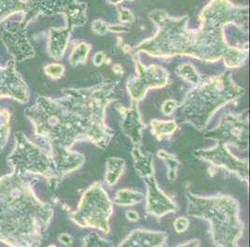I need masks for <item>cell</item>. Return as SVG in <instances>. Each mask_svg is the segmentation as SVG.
<instances>
[{
  "instance_id": "27",
  "label": "cell",
  "mask_w": 250,
  "mask_h": 247,
  "mask_svg": "<svg viewBox=\"0 0 250 247\" xmlns=\"http://www.w3.org/2000/svg\"><path fill=\"white\" fill-rule=\"evenodd\" d=\"M83 245L84 247H111L112 245L102 239L96 232H91L83 238Z\"/></svg>"
},
{
  "instance_id": "1",
  "label": "cell",
  "mask_w": 250,
  "mask_h": 247,
  "mask_svg": "<svg viewBox=\"0 0 250 247\" xmlns=\"http://www.w3.org/2000/svg\"><path fill=\"white\" fill-rule=\"evenodd\" d=\"M156 26L154 36L132 49L133 53L145 52L151 57L172 58L189 56L204 62L223 60L229 68H239L247 62L249 49L229 45L225 28L230 24L249 32V8L234 5L230 0H210L199 15L200 26L188 28L187 15L171 17L163 10L149 13Z\"/></svg>"
},
{
  "instance_id": "23",
  "label": "cell",
  "mask_w": 250,
  "mask_h": 247,
  "mask_svg": "<svg viewBox=\"0 0 250 247\" xmlns=\"http://www.w3.org/2000/svg\"><path fill=\"white\" fill-rule=\"evenodd\" d=\"M11 114L9 110L0 108V152L8 143L11 133Z\"/></svg>"
},
{
  "instance_id": "18",
  "label": "cell",
  "mask_w": 250,
  "mask_h": 247,
  "mask_svg": "<svg viewBox=\"0 0 250 247\" xmlns=\"http://www.w3.org/2000/svg\"><path fill=\"white\" fill-rule=\"evenodd\" d=\"M167 234L145 229H136L125 239L120 247H163L167 243Z\"/></svg>"
},
{
  "instance_id": "20",
  "label": "cell",
  "mask_w": 250,
  "mask_h": 247,
  "mask_svg": "<svg viewBox=\"0 0 250 247\" xmlns=\"http://www.w3.org/2000/svg\"><path fill=\"white\" fill-rule=\"evenodd\" d=\"M125 162L124 159L111 157L106 161V170L104 175L105 183L108 185H113L118 182L125 170Z\"/></svg>"
},
{
  "instance_id": "14",
  "label": "cell",
  "mask_w": 250,
  "mask_h": 247,
  "mask_svg": "<svg viewBox=\"0 0 250 247\" xmlns=\"http://www.w3.org/2000/svg\"><path fill=\"white\" fill-rule=\"evenodd\" d=\"M42 0H0V22L14 14H21L20 23L27 27L41 14Z\"/></svg>"
},
{
  "instance_id": "16",
  "label": "cell",
  "mask_w": 250,
  "mask_h": 247,
  "mask_svg": "<svg viewBox=\"0 0 250 247\" xmlns=\"http://www.w3.org/2000/svg\"><path fill=\"white\" fill-rule=\"evenodd\" d=\"M49 150L52 155L54 172L58 184L65 175L79 169L85 162L83 155L71 151L67 148H50Z\"/></svg>"
},
{
  "instance_id": "4",
  "label": "cell",
  "mask_w": 250,
  "mask_h": 247,
  "mask_svg": "<svg viewBox=\"0 0 250 247\" xmlns=\"http://www.w3.org/2000/svg\"><path fill=\"white\" fill-rule=\"evenodd\" d=\"M118 84L113 81H104L90 88L62 90V98L83 124L87 141L102 149L114 135L104 124V113L106 106L118 98Z\"/></svg>"
},
{
  "instance_id": "6",
  "label": "cell",
  "mask_w": 250,
  "mask_h": 247,
  "mask_svg": "<svg viewBox=\"0 0 250 247\" xmlns=\"http://www.w3.org/2000/svg\"><path fill=\"white\" fill-rule=\"evenodd\" d=\"M187 214L208 220L211 239L219 247H236L242 236L244 225L239 218V205L227 195L202 197L190 191L186 193Z\"/></svg>"
},
{
  "instance_id": "24",
  "label": "cell",
  "mask_w": 250,
  "mask_h": 247,
  "mask_svg": "<svg viewBox=\"0 0 250 247\" xmlns=\"http://www.w3.org/2000/svg\"><path fill=\"white\" fill-rule=\"evenodd\" d=\"M177 74L182 80L193 85H198L202 82V78L199 75L197 70L190 63H182L177 66Z\"/></svg>"
},
{
  "instance_id": "38",
  "label": "cell",
  "mask_w": 250,
  "mask_h": 247,
  "mask_svg": "<svg viewBox=\"0 0 250 247\" xmlns=\"http://www.w3.org/2000/svg\"><path fill=\"white\" fill-rule=\"evenodd\" d=\"M123 1H125V0H107V2H108L109 4H112V5H115V6L121 4Z\"/></svg>"
},
{
  "instance_id": "30",
  "label": "cell",
  "mask_w": 250,
  "mask_h": 247,
  "mask_svg": "<svg viewBox=\"0 0 250 247\" xmlns=\"http://www.w3.org/2000/svg\"><path fill=\"white\" fill-rule=\"evenodd\" d=\"M174 227L177 233L185 232L188 227V219L184 216L177 217L174 222Z\"/></svg>"
},
{
  "instance_id": "11",
  "label": "cell",
  "mask_w": 250,
  "mask_h": 247,
  "mask_svg": "<svg viewBox=\"0 0 250 247\" xmlns=\"http://www.w3.org/2000/svg\"><path fill=\"white\" fill-rule=\"evenodd\" d=\"M194 155L198 159L229 170L245 181L249 180V163L231 154L227 148V144L218 141L215 146L208 149H199Z\"/></svg>"
},
{
  "instance_id": "17",
  "label": "cell",
  "mask_w": 250,
  "mask_h": 247,
  "mask_svg": "<svg viewBox=\"0 0 250 247\" xmlns=\"http://www.w3.org/2000/svg\"><path fill=\"white\" fill-rule=\"evenodd\" d=\"M122 129L127 137L136 146H139L142 140V131L146 125L143 124L137 107V102H133L131 108L122 107Z\"/></svg>"
},
{
  "instance_id": "26",
  "label": "cell",
  "mask_w": 250,
  "mask_h": 247,
  "mask_svg": "<svg viewBox=\"0 0 250 247\" xmlns=\"http://www.w3.org/2000/svg\"><path fill=\"white\" fill-rule=\"evenodd\" d=\"M158 156L166 162L168 169V179L170 182H174L177 179V169L180 165V163L177 161V158L173 154H170L165 150H160L158 152Z\"/></svg>"
},
{
  "instance_id": "34",
  "label": "cell",
  "mask_w": 250,
  "mask_h": 247,
  "mask_svg": "<svg viewBox=\"0 0 250 247\" xmlns=\"http://www.w3.org/2000/svg\"><path fill=\"white\" fill-rule=\"evenodd\" d=\"M58 240L61 244L65 246H71L73 243V238L66 233H62L61 235H59Z\"/></svg>"
},
{
  "instance_id": "28",
  "label": "cell",
  "mask_w": 250,
  "mask_h": 247,
  "mask_svg": "<svg viewBox=\"0 0 250 247\" xmlns=\"http://www.w3.org/2000/svg\"><path fill=\"white\" fill-rule=\"evenodd\" d=\"M44 72L48 77L52 78L53 80H58L62 78L64 74V66L57 62L49 63L44 67Z\"/></svg>"
},
{
  "instance_id": "2",
  "label": "cell",
  "mask_w": 250,
  "mask_h": 247,
  "mask_svg": "<svg viewBox=\"0 0 250 247\" xmlns=\"http://www.w3.org/2000/svg\"><path fill=\"white\" fill-rule=\"evenodd\" d=\"M53 210L33 190L27 176L14 171L0 177V243L10 247H39Z\"/></svg>"
},
{
  "instance_id": "8",
  "label": "cell",
  "mask_w": 250,
  "mask_h": 247,
  "mask_svg": "<svg viewBox=\"0 0 250 247\" xmlns=\"http://www.w3.org/2000/svg\"><path fill=\"white\" fill-rule=\"evenodd\" d=\"M112 212V202L101 184L95 182L84 192L71 219L79 226L94 227L108 233V220Z\"/></svg>"
},
{
  "instance_id": "19",
  "label": "cell",
  "mask_w": 250,
  "mask_h": 247,
  "mask_svg": "<svg viewBox=\"0 0 250 247\" xmlns=\"http://www.w3.org/2000/svg\"><path fill=\"white\" fill-rule=\"evenodd\" d=\"M132 155L135 160V168L138 175L143 178L153 175L152 155L143 153L138 146H135L132 150Z\"/></svg>"
},
{
  "instance_id": "39",
  "label": "cell",
  "mask_w": 250,
  "mask_h": 247,
  "mask_svg": "<svg viewBox=\"0 0 250 247\" xmlns=\"http://www.w3.org/2000/svg\"><path fill=\"white\" fill-rule=\"evenodd\" d=\"M129 1H135V0H129Z\"/></svg>"
},
{
  "instance_id": "33",
  "label": "cell",
  "mask_w": 250,
  "mask_h": 247,
  "mask_svg": "<svg viewBox=\"0 0 250 247\" xmlns=\"http://www.w3.org/2000/svg\"><path fill=\"white\" fill-rule=\"evenodd\" d=\"M105 59H106V56L104 52H98L94 54L93 62H94V65L99 66V65H102L105 62Z\"/></svg>"
},
{
  "instance_id": "13",
  "label": "cell",
  "mask_w": 250,
  "mask_h": 247,
  "mask_svg": "<svg viewBox=\"0 0 250 247\" xmlns=\"http://www.w3.org/2000/svg\"><path fill=\"white\" fill-rule=\"evenodd\" d=\"M0 98H11L21 103L29 101V89L17 72L13 59L0 66Z\"/></svg>"
},
{
  "instance_id": "25",
  "label": "cell",
  "mask_w": 250,
  "mask_h": 247,
  "mask_svg": "<svg viewBox=\"0 0 250 247\" xmlns=\"http://www.w3.org/2000/svg\"><path fill=\"white\" fill-rule=\"evenodd\" d=\"M92 50V46L86 42L78 44L69 56V62L72 66L82 64L86 62L89 52Z\"/></svg>"
},
{
  "instance_id": "9",
  "label": "cell",
  "mask_w": 250,
  "mask_h": 247,
  "mask_svg": "<svg viewBox=\"0 0 250 247\" xmlns=\"http://www.w3.org/2000/svg\"><path fill=\"white\" fill-rule=\"evenodd\" d=\"M138 55L133 53L136 75L127 82V91L135 102L142 100L149 89L165 87L169 80L167 69L156 64L146 66L139 60Z\"/></svg>"
},
{
  "instance_id": "5",
  "label": "cell",
  "mask_w": 250,
  "mask_h": 247,
  "mask_svg": "<svg viewBox=\"0 0 250 247\" xmlns=\"http://www.w3.org/2000/svg\"><path fill=\"white\" fill-rule=\"evenodd\" d=\"M244 93V88L232 81L230 73H223L202 81L187 93L174 112L181 123H188L203 130L219 108L235 101Z\"/></svg>"
},
{
  "instance_id": "10",
  "label": "cell",
  "mask_w": 250,
  "mask_h": 247,
  "mask_svg": "<svg viewBox=\"0 0 250 247\" xmlns=\"http://www.w3.org/2000/svg\"><path fill=\"white\" fill-rule=\"evenodd\" d=\"M207 138L215 139L225 144H232L240 150L249 148V121L247 115L228 112L225 114L219 125L208 131Z\"/></svg>"
},
{
  "instance_id": "29",
  "label": "cell",
  "mask_w": 250,
  "mask_h": 247,
  "mask_svg": "<svg viewBox=\"0 0 250 247\" xmlns=\"http://www.w3.org/2000/svg\"><path fill=\"white\" fill-rule=\"evenodd\" d=\"M118 15H119V21L121 23H132L135 21V15L132 11L126 8H118Z\"/></svg>"
},
{
  "instance_id": "15",
  "label": "cell",
  "mask_w": 250,
  "mask_h": 247,
  "mask_svg": "<svg viewBox=\"0 0 250 247\" xmlns=\"http://www.w3.org/2000/svg\"><path fill=\"white\" fill-rule=\"evenodd\" d=\"M146 187V211L153 216L162 217L171 212H176L177 206L159 187L153 175L144 177Z\"/></svg>"
},
{
  "instance_id": "3",
  "label": "cell",
  "mask_w": 250,
  "mask_h": 247,
  "mask_svg": "<svg viewBox=\"0 0 250 247\" xmlns=\"http://www.w3.org/2000/svg\"><path fill=\"white\" fill-rule=\"evenodd\" d=\"M34 125L35 134L49 144L50 148H67L86 140L84 126L62 97L39 96L35 104L24 109Z\"/></svg>"
},
{
  "instance_id": "7",
  "label": "cell",
  "mask_w": 250,
  "mask_h": 247,
  "mask_svg": "<svg viewBox=\"0 0 250 247\" xmlns=\"http://www.w3.org/2000/svg\"><path fill=\"white\" fill-rule=\"evenodd\" d=\"M8 163L20 175H39L48 179L52 186L58 185L50 150L33 143L21 132L15 134V144Z\"/></svg>"
},
{
  "instance_id": "32",
  "label": "cell",
  "mask_w": 250,
  "mask_h": 247,
  "mask_svg": "<svg viewBox=\"0 0 250 247\" xmlns=\"http://www.w3.org/2000/svg\"><path fill=\"white\" fill-rule=\"evenodd\" d=\"M177 105L178 104H177V101H175L173 99H168L165 103H163L162 110H163L164 114L169 116V115L174 113V111L176 110Z\"/></svg>"
},
{
  "instance_id": "36",
  "label": "cell",
  "mask_w": 250,
  "mask_h": 247,
  "mask_svg": "<svg viewBox=\"0 0 250 247\" xmlns=\"http://www.w3.org/2000/svg\"><path fill=\"white\" fill-rule=\"evenodd\" d=\"M201 245V242L196 239H192L191 241L184 243L182 245H180L179 247H199Z\"/></svg>"
},
{
  "instance_id": "12",
  "label": "cell",
  "mask_w": 250,
  "mask_h": 247,
  "mask_svg": "<svg viewBox=\"0 0 250 247\" xmlns=\"http://www.w3.org/2000/svg\"><path fill=\"white\" fill-rule=\"evenodd\" d=\"M1 40L15 62H21L35 55V51L27 40L26 27L20 21L8 22L2 32Z\"/></svg>"
},
{
  "instance_id": "35",
  "label": "cell",
  "mask_w": 250,
  "mask_h": 247,
  "mask_svg": "<svg viewBox=\"0 0 250 247\" xmlns=\"http://www.w3.org/2000/svg\"><path fill=\"white\" fill-rule=\"evenodd\" d=\"M126 216H127V218H128L129 220H131V221H136V220L139 219V215H138L136 212L132 211V210H130V211H128V212L126 213Z\"/></svg>"
},
{
  "instance_id": "22",
  "label": "cell",
  "mask_w": 250,
  "mask_h": 247,
  "mask_svg": "<svg viewBox=\"0 0 250 247\" xmlns=\"http://www.w3.org/2000/svg\"><path fill=\"white\" fill-rule=\"evenodd\" d=\"M151 132L156 136L157 139L161 140L167 135L174 134L177 129V123L174 121H161L153 120L150 123Z\"/></svg>"
},
{
  "instance_id": "37",
  "label": "cell",
  "mask_w": 250,
  "mask_h": 247,
  "mask_svg": "<svg viewBox=\"0 0 250 247\" xmlns=\"http://www.w3.org/2000/svg\"><path fill=\"white\" fill-rule=\"evenodd\" d=\"M112 70L116 74H121V73L123 72V67L120 64H115L113 68H112Z\"/></svg>"
},
{
  "instance_id": "21",
  "label": "cell",
  "mask_w": 250,
  "mask_h": 247,
  "mask_svg": "<svg viewBox=\"0 0 250 247\" xmlns=\"http://www.w3.org/2000/svg\"><path fill=\"white\" fill-rule=\"evenodd\" d=\"M144 200V195L138 191L132 189H121L117 192L114 204L118 206H134L141 203Z\"/></svg>"
},
{
  "instance_id": "31",
  "label": "cell",
  "mask_w": 250,
  "mask_h": 247,
  "mask_svg": "<svg viewBox=\"0 0 250 247\" xmlns=\"http://www.w3.org/2000/svg\"><path fill=\"white\" fill-rule=\"evenodd\" d=\"M94 32L98 35H104L108 32V23L102 20H95L92 24Z\"/></svg>"
}]
</instances>
